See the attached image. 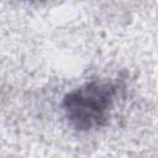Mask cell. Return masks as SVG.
Listing matches in <instances>:
<instances>
[{
    "label": "cell",
    "mask_w": 158,
    "mask_h": 158,
    "mask_svg": "<svg viewBox=\"0 0 158 158\" xmlns=\"http://www.w3.org/2000/svg\"><path fill=\"white\" fill-rule=\"evenodd\" d=\"M122 91L123 85L118 79L100 78L86 81L64 95V117L79 132L99 130L107 123Z\"/></svg>",
    "instance_id": "1"
}]
</instances>
